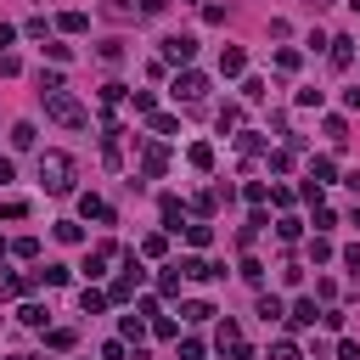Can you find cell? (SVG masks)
<instances>
[{"label": "cell", "instance_id": "obj_21", "mask_svg": "<svg viewBox=\"0 0 360 360\" xmlns=\"http://www.w3.org/2000/svg\"><path fill=\"white\" fill-rule=\"evenodd\" d=\"M186 242H191V248H208V242H214V225H208V219L186 225Z\"/></svg>", "mask_w": 360, "mask_h": 360}, {"label": "cell", "instance_id": "obj_12", "mask_svg": "<svg viewBox=\"0 0 360 360\" xmlns=\"http://www.w3.org/2000/svg\"><path fill=\"white\" fill-rule=\"evenodd\" d=\"M158 214H163V225H169V231H180V219H186V202H180V197H163V202H158Z\"/></svg>", "mask_w": 360, "mask_h": 360}, {"label": "cell", "instance_id": "obj_24", "mask_svg": "<svg viewBox=\"0 0 360 360\" xmlns=\"http://www.w3.org/2000/svg\"><path fill=\"white\" fill-rule=\"evenodd\" d=\"M34 135H39L34 124H11V146H17V152H28V146H34Z\"/></svg>", "mask_w": 360, "mask_h": 360}, {"label": "cell", "instance_id": "obj_46", "mask_svg": "<svg viewBox=\"0 0 360 360\" xmlns=\"http://www.w3.org/2000/svg\"><path fill=\"white\" fill-rule=\"evenodd\" d=\"M281 281H287V287H298V281H304V264H292V259H287V264H281Z\"/></svg>", "mask_w": 360, "mask_h": 360}, {"label": "cell", "instance_id": "obj_41", "mask_svg": "<svg viewBox=\"0 0 360 360\" xmlns=\"http://www.w3.org/2000/svg\"><path fill=\"white\" fill-rule=\"evenodd\" d=\"M309 259H315V264H326V259H332V242H326V236H315V242H309Z\"/></svg>", "mask_w": 360, "mask_h": 360}, {"label": "cell", "instance_id": "obj_27", "mask_svg": "<svg viewBox=\"0 0 360 360\" xmlns=\"http://www.w3.org/2000/svg\"><path fill=\"white\" fill-rule=\"evenodd\" d=\"M56 242H68V248H73V242H84V225H73V219H62V225H56Z\"/></svg>", "mask_w": 360, "mask_h": 360}, {"label": "cell", "instance_id": "obj_13", "mask_svg": "<svg viewBox=\"0 0 360 360\" xmlns=\"http://www.w3.org/2000/svg\"><path fill=\"white\" fill-rule=\"evenodd\" d=\"M236 152H242V158H259V152H264V135H259V129H242V135H236Z\"/></svg>", "mask_w": 360, "mask_h": 360}, {"label": "cell", "instance_id": "obj_9", "mask_svg": "<svg viewBox=\"0 0 360 360\" xmlns=\"http://www.w3.org/2000/svg\"><path fill=\"white\" fill-rule=\"evenodd\" d=\"M326 56H332V68L343 73V68L354 62V39H349V34H338V39H326Z\"/></svg>", "mask_w": 360, "mask_h": 360}, {"label": "cell", "instance_id": "obj_15", "mask_svg": "<svg viewBox=\"0 0 360 360\" xmlns=\"http://www.w3.org/2000/svg\"><path fill=\"white\" fill-rule=\"evenodd\" d=\"M79 309H84V315H101V309H107V292H101V287H84V292H79Z\"/></svg>", "mask_w": 360, "mask_h": 360}, {"label": "cell", "instance_id": "obj_53", "mask_svg": "<svg viewBox=\"0 0 360 360\" xmlns=\"http://www.w3.org/2000/svg\"><path fill=\"white\" fill-rule=\"evenodd\" d=\"M349 219H354V225H360V208H354V214H349Z\"/></svg>", "mask_w": 360, "mask_h": 360}, {"label": "cell", "instance_id": "obj_32", "mask_svg": "<svg viewBox=\"0 0 360 360\" xmlns=\"http://www.w3.org/2000/svg\"><path fill=\"white\" fill-rule=\"evenodd\" d=\"M124 96H129V90H124V84H101V107H107V112H112V107H118V101H124Z\"/></svg>", "mask_w": 360, "mask_h": 360}, {"label": "cell", "instance_id": "obj_45", "mask_svg": "<svg viewBox=\"0 0 360 360\" xmlns=\"http://www.w3.org/2000/svg\"><path fill=\"white\" fill-rule=\"evenodd\" d=\"M332 225H338V214H332V208L321 202V208H315V231H332Z\"/></svg>", "mask_w": 360, "mask_h": 360}, {"label": "cell", "instance_id": "obj_50", "mask_svg": "<svg viewBox=\"0 0 360 360\" xmlns=\"http://www.w3.org/2000/svg\"><path fill=\"white\" fill-rule=\"evenodd\" d=\"M343 107H349V112H360V90H343Z\"/></svg>", "mask_w": 360, "mask_h": 360}, {"label": "cell", "instance_id": "obj_54", "mask_svg": "<svg viewBox=\"0 0 360 360\" xmlns=\"http://www.w3.org/2000/svg\"><path fill=\"white\" fill-rule=\"evenodd\" d=\"M349 6H354V11H360V0H349Z\"/></svg>", "mask_w": 360, "mask_h": 360}, {"label": "cell", "instance_id": "obj_14", "mask_svg": "<svg viewBox=\"0 0 360 360\" xmlns=\"http://www.w3.org/2000/svg\"><path fill=\"white\" fill-rule=\"evenodd\" d=\"M79 214H84V219H101V225L112 219V208H107L101 197H79Z\"/></svg>", "mask_w": 360, "mask_h": 360}, {"label": "cell", "instance_id": "obj_39", "mask_svg": "<svg viewBox=\"0 0 360 360\" xmlns=\"http://www.w3.org/2000/svg\"><path fill=\"white\" fill-rule=\"evenodd\" d=\"M298 62H304L298 51H276V68H281V73H298Z\"/></svg>", "mask_w": 360, "mask_h": 360}, {"label": "cell", "instance_id": "obj_34", "mask_svg": "<svg viewBox=\"0 0 360 360\" xmlns=\"http://www.w3.org/2000/svg\"><path fill=\"white\" fill-rule=\"evenodd\" d=\"M242 197H248V202H253V208H259V202H264V197H270V186H264V180H248V186H242Z\"/></svg>", "mask_w": 360, "mask_h": 360}, {"label": "cell", "instance_id": "obj_2", "mask_svg": "<svg viewBox=\"0 0 360 360\" xmlns=\"http://www.w3.org/2000/svg\"><path fill=\"white\" fill-rule=\"evenodd\" d=\"M45 112L62 124V129H84L90 124V112H84V101L79 96H68V90H56V96H45Z\"/></svg>", "mask_w": 360, "mask_h": 360}, {"label": "cell", "instance_id": "obj_35", "mask_svg": "<svg viewBox=\"0 0 360 360\" xmlns=\"http://www.w3.org/2000/svg\"><path fill=\"white\" fill-rule=\"evenodd\" d=\"M141 253H146V259H163V253H169V236H146Z\"/></svg>", "mask_w": 360, "mask_h": 360}, {"label": "cell", "instance_id": "obj_19", "mask_svg": "<svg viewBox=\"0 0 360 360\" xmlns=\"http://www.w3.org/2000/svg\"><path fill=\"white\" fill-rule=\"evenodd\" d=\"M309 180L332 186V180H338V163H332V158H315V163H309Z\"/></svg>", "mask_w": 360, "mask_h": 360}, {"label": "cell", "instance_id": "obj_28", "mask_svg": "<svg viewBox=\"0 0 360 360\" xmlns=\"http://www.w3.org/2000/svg\"><path fill=\"white\" fill-rule=\"evenodd\" d=\"M11 253H17V259H39V236H17Z\"/></svg>", "mask_w": 360, "mask_h": 360}, {"label": "cell", "instance_id": "obj_10", "mask_svg": "<svg viewBox=\"0 0 360 360\" xmlns=\"http://www.w3.org/2000/svg\"><path fill=\"white\" fill-rule=\"evenodd\" d=\"M281 321H287V326H315V321H321V309H315V298H298Z\"/></svg>", "mask_w": 360, "mask_h": 360}, {"label": "cell", "instance_id": "obj_7", "mask_svg": "<svg viewBox=\"0 0 360 360\" xmlns=\"http://www.w3.org/2000/svg\"><path fill=\"white\" fill-rule=\"evenodd\" d=\"M118 253H124V248H112V242H96V248L84 253V276H90V281H96V276H107V264H112Z\"/></svg>", "mask_w": 360, "mask_h": 360}, {"label": "cell", "instance_id": "obj_11", "mask_svg": "<svg viewBox=\"0 0 360 360\" xmlns=\"http://www.w3.org/2000/svg\"><path fill=\"white\" fill-rule=\"evenodd\" d=\"M242 68H248V51H242V45H225V51H219V73H225V79H236Z\"/></svg>", "mask_w": 360, "mask_h": 360}, {"label": "cell", "instance_id": "obj_47", "mask_svg": "<svg viewBox=\"0 0 360 360\" xmlns=\"http://www.w3.org/2000/svg\"><path fill=\"white\" fill-rule=\"evenodd\" d=\"M146 332V315H124V338H141Z\"/></svg>", "mask_w": 360, "mask_h": 360}, {"label": "cell", "instance_id": "obj_48", "mask_svg": "<svg viewBox=\"0 0 360 360\" xmlns=\"http://www.w3.org/2000/svg\"><path fill=\"white\" fill-rule=\"evenodd\" d=\"M180 360H202V343L197 338H180Z\"/></svg>", "mask_w": 360, "mask_h": 360}, {"label": "cell", "instance_id": "obj_4", "mask_svg": "<svg viewBox=\"0 0 360 360\" xmlns=\"http://www.w3.org/2000/svg\"><path fill=\"white\" fill-rule=\"evenodd\" d=\"M214 343H219V349H225L231 360H253V349L242 343V326H236V321H219V332H214Z\"/></svg>", "mask_w": 360, "mask_h": 360}, {"label": "cell", "instance_id": "obj_16", "mask_svg": "<svg viewBox=\"0 0 360 360\" xmlns=\"http://www.w3.org/2000/svg\"><path fill=\"white\" fill-rule=\"evenodd\" d=\"M281 315H287V304L276 292H259V321H281Z\"/></svg>", "mask_w": 360, "mask_h": 360}, {"label": "cell", "instance_id": "obj_29", "mask_svg": "<svg viewBox=\"0 0 360 360\" xmlns=\"http://www.w3.org/2000/svg\"><path fill=\"white\" fill-rule=\"evenodd\" d=\"M39 281H45V287H68V264H45Z\"/></svg>", "mask_w": 360, "mask_h": 360}, {"label": "cell", "instance_id": "obj_26", "mask_svg": "<svg viewBox=\"0 0 360 360\" xmlns=\"http://www.w3.org/2000/svg\"><path fill=\"white\" fill-rule=\"evenodd\" d=\"M0 219H28V202H22V197H6V202H0Z\"/></svg>", "mask_w": 360, "mask_h": 360}, {"label": "cell", "instance_id": "obj_1", "mask_svg": "<svg viewBox=\"0 0 360 360\" xmlns=\"http://www.w3.org/2000/svg\"><path fill=\"white\" fill-rule=\"evenodd\" d=\"M39 186L51 197H68L73 191V158L68 152H39Z\"/></svg>", "mask_w": 360, "mask_h": 360}, {"label": "cell", "instance_id": "obj_25", "mask_svg": "<svg viewBox=\"0 0 360 360\" xmlns=\"http://www.w3.org/2000/svg\"><path fill=\"white\" fill-rule=\"evenodd\" d=\"M270 360H304V354H298L292 338H276V343H270Z\"/></svg>", "mask_w": 360, "mask_h": 360}, {"label": "cell", "instance_id": "obj_37", "mask_svg": "<svg viewBox=\"0 0 360 360\" xmlns=\"http://www.w3.org/2000/svg\"><path fill=\"white\" fill-rule=\"evenodd\" d=\"M180 281H186V276H180V264H174V270H163V276H158V287H163V292H169V298H174V292H180Z\"/></svg>", "mask_w": 360, "mask_h": 360}, {"label": "cell", "instance_id": "obj_8", "mask_svg": "<svg viewBox=\"0 0 360 360\" xmlns=\"http://www.w3.org/2000/svg\"><path fill=\"white\" fill-rule=\"evenodd\" d=\"M180 276H191V281H219L225 264H214V259H180Z\"/></svg>", "mask_w": 360, "mask_h": 360}, {"label": "cell", "instance_id": "obj_23", "mask_svg": "<svg viewBox=\"0 0 360 360\" xmlns=\"http://www.w3.org/2000/svg\"><path fill=\"white\" fill-rule=\"evenodd\" d=\"M152 135H180V118L174 112H152Z\"/></svg>", "mask_w": 360, "mask_h": 360}, {"label": "cell", "instance_id": "obj_51", "mask_svg": "<svg viewBox=\"0 0 360 360\" xmlns=\"http://www.w3.org/2000/svg\"><path fill=\"white\" fill-rule=\"evenodd\" d=\"M11 39H17V28H11V22H0V45H11Z\"/></svg>", "mask_w": 360, "mask_h": 360}, {"label": "cell", "instance_id": "obj_30", "mask_svg": "<svg viewBox=\"0 0 360 360\" xmlns=\"http://www.w3.org/2000/svg\"><path fill=\"white\" fill-rule=\"evenodd\" d=\"M146 326H152V338H180V326H174V321H169V315H152V321H146Z\"/></svg>", "mask_w": 360, "mask_h": 360}, {"label": "cell", "instance_id": "obj_6", "mask_svg": "<svg viewBox=\"0 0 360 360\" xmlns=\"http://www.w3.org/2000/svg\"><path fill=\"white\" fill-rule=\"evenodd\" d=\"M163 169H169L163 141H146V146H141V180H163Z\"/></svg>", "mask_w": 360, "mask_h": 360}, {"label": "cell", "instance_id": "obj_5", "mask_svg": "<svg viewBox=\"0 0 360 360\" xmlns=\"http://www.w3.org/2000/svg\"><path fill=\"white\" fill-rule=\"evenodd\" d=\"M191 56H197V39H191V34H169V39H163V62L191 68Z\"/></svg>", "mask_w": 360, "mask_h": 360}, {"label": "cell", "instance_id": "obj_38", "mask_svg": "<svg viewBox=\"0 0 360 360\" xmlns=\"http://www.w3.org/2000/svg\"><path fill=\"white\" fill-rule=\"evenodd\" d=\"M17 321H22V326H45V309H39V304H22Z\"/></svg>", "mask_w": 360, "mask_h": 360}, {"label": "cell", "instance_id": "obj_36", "mask_svg": "<svg viewBox=\"0 0 360 360\" xmlns=\"http://www.w3.org/2000/svg\"><path fill=\"white\" fill-rule=\"evenodd\" d=\"M236 270H242V281H253V287H259V281H264V264H259V259H242V264H236Z\"/></svg>", "mask_w": 360, "mask_h": 360}, {"label": "cell", "instance_id": "obj_20", "mask_svg": "<svg viewBox=\"0 0 360 360\" xmlns=\"http://www.w3.org/2000/svg\"><path fill=\"white\" fill-rule=\"evenodd\" d=\"M276 236H281V242H298V236H304V219L281 214V219H276Z\"/></svg>", "mask_w": 360, "mask_h": 360}, {"label": "cell", "instance_id": "obj_52", "mask_svg": "<svg viewBox=\"0 0 360 360\" xmlns=\"http://www.w3.org/2000/svg\"><path fill=\"white\" fill-rule=\"evenodd\" d=\"M11 174H17V169H11V158H0V186H6Z\"/></svg>", "mask_w": 360, "mask_h": 360}, {"label": "cell", "instance_id": "obj_18", "mask_svg": "<svg viewBox=\"0 0 360 360\" xmlns=\"http://www.w3.org/2000/svg\"><path fill=\"white\" fill-rule=\"evenodd\" d=\"M186 158H191V169H202V174L214 169V146H208V141H197V146H191Z\"/></svg>", "mask_w": 360, "mask_h": 360}, {"label": "cell", "instance_id": "obj_44", "mask_svg": "<svg viewBox=\"0 0 360 360\" xmlns=\"http://www.w3.org/2000/svg\"><path fill=\"white\" fill-rule=\"evenodd\" d=\"M135 112H158V96L152 90H135Z\"/></svg>", "mask_w": 360, "mask_h": 360}, {"label": "cell", "instance_id": "obj_33", "mask_svg": "<svg viewBox=\"0 0 360 360\" xmlns=\"http://www.w3.org/2000/svg\"><path fill=\"white\" fill-rule=\"evenodd\" d=\"M326 141L343 146V141H349V124H343V118H326Z\"/></svg>", "mask_w": 360, "mask_h": 360}, {"label": "cell", "instance_id": "obj_43", "mask_svg": "<svg viewBox=\"0 0 360 360\" xmlns=\"http://www.w3.org/2000/svg\"><path fill=\"white\" fill-rule=\"evenodd\" d=\"M101 62H124V39H107L101 45Z\"/></svg>", "mask_w": 360, "mask_h": 360}, {"label": "cell", "instance_id": "obj_40", "mask_svg": "<svg viewBox=\"0 0 360 360\" xmlns=\"http://www.w3.org/2000/svg\"><path fill=\"white\" fill-rule=\"evenodd\" d=\"M219 129H242V107H219Z\"/></svg>", "mask_w": 360, "mask_h": 360}, {"label": "cell", "instance_id": "obj_3", "mask_svg": "<svg viewBox=\"0 0 360 360\" xmlns=\"http://www.w3.org/2000/svg\"><path fill=\"white\" fill-rule=\"evenodd\" d=\"M169 90H174V101H186V107H197V101H202V96H208V79H202V73H197V68H180V73H174V84H169Z\"/></svg>", "mask_w": 360, "mask_h": 360}, {"label": "cell", "instance_id": "obj_17", "mask_svg": "<svg viewBox=\"0 0 360 360\" xmlns=\"http://www.w3.org/2000/svg\"><path fill=\"white\" fill-rule=\"evenodd\" d=\"M56 28H62V34H84V28H90V17H84V11H62V17H56Z\"/></svg>", "mask_w": 360, "mask_h": 360}, {"label": "cell", "instance_id": "obj_49", "mask_svg": "<svg viewBox=\"0 0 360 360\" xmlns=\"http://www.w3.org/2000/svg\"><path fill=\"white\" fill-rule=\"evenodd\" d=\"M163 6H169V0H141V17H158Z\"/></svg>", "mask_w": 360, "mask_h": 360}, {"label": "cell", "instance_id": "obj_31", "mask_svg": "<svg viewBox=\"0 0 360 360\" xmlns=\"http://www.w3.org/2000/svg\"><path fill=\"white\" fill-rule=\"evenodd\" d=\"M56 90H62V73H56V68H51V73L39 68V96H56Z\"/></svg>", "mask_w": 360, "mask_h": 360}, {"label": "cell", "instance_id": "obj_42", "mask_svg": "<svg viewBox=\"0 0 360 360\" xmlns=\"http://www.w3.org/2000/svg\"><path fill=\"white\" fill-rule=\"evenodd\" d=\"M214 315H219L214 304H186V321H214Z\"/></svg>", "mask_w": 360, "mask_h": 360}, {"label": "cell", "instance_id": "obj_22", "mask_svg": "<svg viewBox=\"0 0 360 360\" xmlns=\"http://www.w3.org/2000/svg\"><path fill=\"white\" fill-rule=\"evenodd\" d=\"M45 349H56V354L73 349V326H51V332H45Z\"/></svg>", "mask_w": 360, "mask_h": 360}]
</instances>
